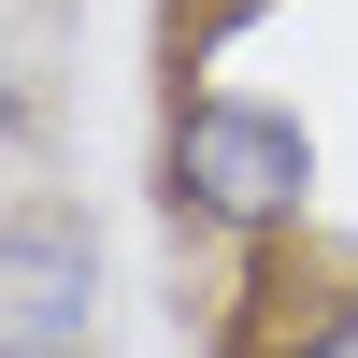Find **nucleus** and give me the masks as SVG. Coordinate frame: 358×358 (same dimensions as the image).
<instances>
[{
	"label": "nucleus",
	"instance_id": "nucleus-1",
	"mask_svg": "<svg viewBox=\"0 0 358 358\" xmlns=\"http://www.w3.org/2000/svg\"><path fill=\"white\" fill-rule=\"evenodd\" d=\"M315 187V143L287 129L273 101H229V86H201L187 115H172V201L215 229H287Z\"/></svg>",
	"mask_w": 358,
	"mask_h": 358
},
{
	"label": "nucleus",
	"instance_id": "nucleus-2",
	"mask_svg": "<svg viewBox=\"0 0 358 358\" xmlns=\"http://www.w3.org/2000/svg\"><path fill=\"white\" fill-rule=\"evenodd\" d=\"M86 315H101L86 215H0V358H72Z\"/></svg>",
	"mask_w": 358,
	"mask_h": 358
},
{
	"label": "nucleus",
	"instance_id": "nucleus-3",
	"mask_svg": "<svg viewBox=\"0 0 358 358\" xmlns=\"http://www.w3.org/2000/svg\"><path fill=\"white\" fill-rule=\"evenodd\" d=\"M301 358H358V301H330V315H315V344Z\"/></svg>",
	"mask_w": 358,
	"mask_h": 358
},
{
	"label": "nucleus",
	"instance_id": "nucleus-4",
	"mask_svg": "<svg viewBox=\"0 0 358 358\" xmlns=\"http://www.w3.org/2000/svg\"><path fill=\"white\" fill-rule=\"evenodd\" d=\"M0 129H15V72H0Z\"/></svg>",
	"mask_w": 358,
	"mask_h": 358
}]
</instances>
